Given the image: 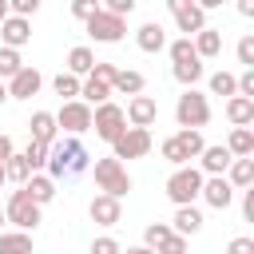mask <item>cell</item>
<instances>
[{
	"label": "cell",
	"mask_w": 254,
	"mask_h": 254,
	"mask_svg": "<svg viewBox=\"0 0 254 254\" xmlns=\"http://www.w3.org/2000/svg\"><path fill=\"white\" fill-rule=\"evenodd\" d=\"M87 147L79 139H64V143H52L48 151V179H64V175H83L87 171Z\"/></svg>",
	"instance_id": "cell-1"
},
{
	"label": "cell",
	"mask_w": 254,
	"mask_h": 254,
	"mask_svg": "<svg viewBox=\"0 0 254 254\" xmlns=\"http://www.w3.org/2000/svg\"><path fill=\"white\" fill-rule=\"evenodd\" d=\"M175 123H179V131H198V127H206V123H210V103H206V95L194 91V87H187V91L179 95V103H175Z\"/></svg>",
	"instance_id": "cell-2"
},
{
	"label": "cell",
	"mask_w": 254,
	"mask_h": 254,
	"mask_svg": "<svg viewBox=\"0 0 254 254\" xmlns=\"http://www.w3.org/2000/svg\"><path fill=\"white\" fill-rule=\"evenodd\" d=\"M95 187H99V194H107V198H123L127 190H131V175H127V167L119 163V159H95Z\"/></svg>",
	"instance_id": "cell-3"
},
{
	"label": "cell",
	"mask_w": 254,
	"mask_h": 254,
	"mask_svg": "<svg viewBox=\"0 0 254 254\" xmlns=\"http://www.w3.org/2000/svg\"><path fill=\"white\" fill-rule=\"evenodd\" d=\"M198 194H202V171L198 167H175V175L167 179V198L175 206H194Z\"/></svg>",
	"instance_id": "cell-4"
},
{
	"label": "cell",
	"mask_w": 254,
	"mask_h": 254,
	"mask_svg": "<svg viewBox=\"0 0 254 254\" xmlns=\"http://www.w3.org/2000/svg\"><path fill=\"white\" fill-rule=\"evenodd\" d=\"M115 64H99L95 60V67H91V75H83L79 79V95H83V103L91 107H99V103H111V79H115Z\"/></svg>",
	"instance_id": "cell-5"
},
{
	"label": "cell",
	"mask_w": 254,
	"mask_h": 254,
	"mask_svg": "<svg viewBox=\"0 0 254 254\" xmlns=\"http://www.w3.org/2000/svg\"><path fill=\"white\" fill-rule=\"evenodd\" d=\"M4 222H12L16 230L32 234V230L40 226V206H36L24 190H12V194H8V202H4Z\"/></svg>",
	"instance_id": "cell-6"
},
{
	"label": "cell",
	"mask_w": 254,
	"mask_h": 254,
	"mask_svg": "<svg viewBox=\"0 0 254 254\" xmlns=\"http://www.w3.org/2000/svg\"><path fill=\"white\" fill-rule=\"evenodd\" d=\"M91 131L103 139V143H115L123 131H127V119H123V107L119 103H99L91 111Z\"/></svg>",
	"instance_id": "cell-7"
},
{
	"label": "cell",
	"mask_w": 254,
	"mask_h": 254,
	"mask_svg": "<svg viewBox=\"0 0 254 254\" xmlns=\"http://www.w3.org/2000/svg\"><path fill=\"white\" fill-rule=\"evenodd\" d=\"M151 155V131H139V127H127L115 143H111V159H143Z\"/></svg>",
	"instance_id": "cell-8"
},
{
	"label": "cell",
	"mask_w": 254,
	"mask_h": 254,
	"mask_svg": "<svg viewBox=\"0 0 254 254\" xmlns=\"http://www.w3.org/2000/svg\"><path fill=\"white\" fill-rule=\"evenodd\" d=\"M56 127H64L71 139H75V135H83V131H91V107H87L83 99L64 103V107L56 111Z\"/></svg>",
	"instance_id": "cell-9"
},
{
	"label": "cell",
	"mask_w": 254,
	"mask_h": 254,
	"mask_svg": "<svg viewBox=\"0 0 254 254\" xmlns=\"http://www.w3.org/2000/svg\"><path fill=\"white\" fill-rule=\"evenodd\" d=\"M167 8H171V16H175V28L187 32V40L206 28V12H202L198 4H190V0H171Z\"/></svg>",
	"instance_id": "cell-10"
},
{
	"label": "cell",
	"mask_w": 254,
	"mask_h": 254,
	"mask_svg": "<svg viewBox=\"0 0 254 254\" xmlns=\"http://www.w3.org/2000/svg\"><path fill=\"white\" fill-rule=\"evenodd\" d=\"M123 32H127V24H123L119 16H107L103 8L87 20V36H91L95 44H119V40H123Z\"/></svg>",
	"instance_id": "cell-11"
},
{
	"label": "cell",
	"mask_w": 254,
	"mask_h": 254,
	"mask_svg": "<svg viewBox=\"0 0 254 254\" xmlns=\"http://www.w3.org/2000/svg\"><path fill=\"white\" fill-rule=\"evenodd\" d=\"M123 119H127V127L151 131V123L159 119V103H155L151 95H135V99L127 103V111H123Z\"/></svg>",
	"instance_id": "cell-12"
},
{
	"label": "cell",
	"mask_w": 254,
	"mask_h": 254,
	"mask_svg": "<svg viewBox=\"0 0 254 254\" xmlns=\"http://www.w3.org/2000/svg\"><path fill=\"white\" fill-rule=\"evenodd\" d=\"M4 87H8V99H32V95L44 87V75H40L36 67H28V64H24V67H20Z\"/></svg>",
	"instance_id": "cell-13"
},
{
	"label": "cell",
	"mask_w": 254,
	"mask_h": 254,
	"mask_svg": "<svg viewBox=\"0 0 254 254\" xmlns=\"http://www.w3.org/2000/svg\"><path fill=\"white\" fill-rule=\"evenodd\" d=\"M206 206H214V210H226L230 202H234V187L222 179V175H214V179H202V194H198Z\"/></svg>",
	"instance_id": "cell-14"
},
{
	"label": "cell",
	"mask_w": 254,
	"mask_h": 254,
	"mask_svg": "<svg viewBox=\"0 0 254 254\" xmlns=\"http://www.w3.org/2000/svg\"><path fill=\"white\" fill-rule=\"evenodd\" d=\"M0 48H12V52H20L28 40H32V24L28 20H20V16H8L4 24H0Z\"/></svg>",
	"instance_id": "cell-15"
},
{
	"label": "cell",
	"mask_w": 254,
	"mask_h": 254,
	"mask_svg": "<svg viewBox=\"0 0 254 254\" xmlns=\"http://www.w3.org/2000/svg\"><path fill=\"white\" fill-rule=\"evenodd\" d=\"M198 171H202V179H214V175H226V167L234 163L230 159V151L222 147V143H214V147H202V155H198Z\"/></svg>",
	"instance_id": "cell-16"
},
{
	"label": "cell",
	"mask_w": 254,
	"mask_h": 254,
	"mask_svg": "<svg viewBox=\"0 0 254 254\" xmlns=\"http://www.w3.org/2000/svg\"><path fill=\"white\" fill-rule=\"evenodd\" d=\"M87 214H91V222H95V226H115V222L123 218V206H119V198L95 194V198H91V206H87Z\"/></svg>",
	"instance_id": "cell-17"
},
{
	"label": "cell",
	"mask_w": 254,
	"mask_h": 254,
	"mask_svg": "<svg viewBox=\"0 0 254 254\" xmlns=\"http://www.w3.org/2000/svg\"><path fill=\"white\" fill-rule=\"evenodd\" d=\"M167 226H171L179 238H190V234H198V230H202V210H198V206H179V210H175V218H171Z\"/></svg>",
	"instance_id": "cell-18"
},
{
	"label": "cell",
	"mask_w": 254,
	"mask_h": 254,
	"mask_svg": "<svg viewBox=\"0 0 254 254\" xmlns=\"http://www.w3.org/2000/svg\"><path fill=\"white\" fill-rule=\"evenodd\" d=\"M190 44H194V56H198V60H214V56L222 52V32L206 24L198 36H190Z\"/></svg>",
	"instance_id": "cell-19"
},
{
	"label": "cell",
	"mask_w": 254,
	"mask_h": 254,
	"mask_svg": "<svg viewBox=\"0 0 254 254\" xmlns=\"http://www.w3.org/2000/svg\"><path fill=\"white\" fill-rule=\"evenodd\" d=\"M28 131H32V143L52 147L60 127H56V115H52V111H36V115H32V123H28Z\"/></svg>",
	"instance_id": "cell-20"
},
{
	"label": "cell",
	"mask_w": 254,
	"mask_h": 254,
	"mask_svg": "<svg viewBox=\"0 0 254 254\" xmlns=\"http://www.w3.org/2000/svg\"><path fill=\"white\" fill-rule=\"evenodd\" d=\"M20 190H24V194H28V198H32L36 206H48V202L56 198V183H52L48 175H32V179H28V183H24Z\"/></svg>",
	"instance_id": "cell-21"
},
{
	"label": "cell",
	"mask_w": 254,
	"mask_h": 254,
	"mask_svg": "<svg viewBox=\"0 0 254 254\" xmlns=\"http://www.w3.org/2000/svg\"><path fill=\"white\" fill-rule=\"evenodd\" d=\"M234 190H246V187H254V159H234L230 167H226V175H222Z\"/></svg>",
	"instance_id": "cell-22"
},
{
	"label": "cell",
	"mask_w": 254,
	"mask_h": 254,
	"mask_svg": "<svg viewBox=\"0 0 254 254\" xmlns=\"http://www.w3.org/2000/svg\"><path fill=\"white\" fill-rule=\"evenodd\" d=\"M143 83H147V79H143L139 71H131V67H119V71H115V79H111V91H119V95H131V99H135V95H143Z\"/></svg>",
	"instance_id": "cell-23"
},
{
	"label": "cell",
	"mask_w": 254,
	"mask_h": 254,
	"mask_svg": "<svg viewBox=\"0 0 254 254\" xmlns=\"http://www.w3.org/2000/svg\"><path fill=\"white\" fill-rule=\"evenodd\" d=\"M226 151H230V159H250L254 155V131L250 127H234L230 139H226Z\"/></svg>",
	"instance_id": "cell-24"
},
{
	"label": "cell",
	"mask_w": 254,
	"mask_h": 254,
	"mask_svg": "<svg viewBox=\"0 0 254 254\" xmlns=\"http://www.w3.org/2000/svg\"><path fill=\"white\" fill-rule=\"evenodd\" d=\"M91 67H95V52H91V48H83V44H79V48H71V52H67V75H75V79H79V75H91Z\"/></svg>",
	"instance_id": "cell-25"
},
{
	"label": "cell",
	"mask_w": 254,
	"mask_h": 254,
	"mask_svg": "<svg viewBox=\"0 0 254 254\" xmlns=\"http://www.w3.org/2000/svg\"><path fill=\"white\" fill-rule=\"evenodd\" d=\"M226 119H230L234 127H250V123H254V99H242V95L226 99Z\"/></svg>",
	"instance_id": "cell-26"
},
{
	"label": "cell",
	"mask_w": 254,
	"mask_h": 254,
	"mask_svg": "<svg viewBox=\"0 0 254 254\" xmlns=\"http://www.w3.org/2000/svg\"><path fill=\"white\" fill-rule=\"evenodd\" d=\"M135 44H139L143 52H163V48H167V32H163L159 24H143V28L135 32Z\"/></svg>",
	"instance_id": "cell-27"
},
{
	"label": "cell",
	"mask_w": 254,
	"mask_h": 254,
	"mask_svg": "<svg viewBox=\"0 0 254 254\" xmlns=\"http://www.w3.org/2000/svg\"><path fill=\"white\" fill-rule=\"evenodd\" d=\"M0 254H32V234H24V230H0Z\"/></svg>",
	"instance_id": "cell-28"
},
{
	"label": "cell",
	"mask_w": 254,
	"mask_h": 254,
	"mask_svg": "<svg viewBox=\"0 0 254 254\" xmlns=\"http://www.w3.org/2000/svg\"><path fill=\"white\" fill-rule=\"evenodd\" d=\"M32 179V171H28V163H24V155H16L12 151V159H4V183H28Z\"/></svg>",
	"instance_id": "cell-29"
},
{
	"label": "cell",
	"mask_w": 254,
	"mask_h": 254,
	"mask_svg": "<svg viewBox=\"0 0 254 254\" xmlns=\"http://www.w3.org/2000/svg\"><path fill=\"white\" fill-rule=\"evenodd\" d=\"M48 151H52V147H44V143H32V139H28V147H24L20 155H24V163H28V171H32V175H40V167H48Z\"/></svg>",
	"instance_id": "cell-30"
},
{
	"label": "cell",
	"mask_w": 254,
	"mask_h": 254,
	"mask_svg": "<svg viewBox=\"0 0 254 254\" xmlns=\"http://www.w3.org/2000/svg\"><path fill=\"white\" fill-rule=\"evenodd\" d=\"M171 71H175V79H179V83L194 87V83L202 79V71H206V67H202V60H190V64H175Z\"/></svg>",
	"instance_id": "cell-31"
},
{
	"label": "cell",
	"mask_w": 254,
	"mask_h": 254,
	"mask_svg": "<svg viewBox=\"0 0 254 254\" xmlns=\"http://www.w3.org/2000/svg\"><path fill=\"white\" fill-rule=\"evenodd\" d=\"M52 87H56V95H60L64 103L79 99V79H75V75H67V71H60V75L52 79Z\"/></svg>",
	"instance_id": "cell-32"
},
{
	"label": "cell",
	"mask_w": 254,
	"mask_h": 254,
	"mask_svg": "<svg viewBox=\"0 0 254 254\" xmlns=\"http://www.w3.org/2000/svg\"><path fill=\"white\" fill-rule=\"evenodd\" d=\"M210 91H214V95L234 99V95H238V79H234L230 71H214V75H210Z\"/></svg>",
	"instance_id": "cell-33"
},
{
	"label": "cell",
	"mask_w": 254,
	"mask_h": 254,
	"mask_svg": "<svg viewBox=\"0 0 254 254\" xmlns=\"http://www.w3.org/2000/svg\"><path fill=\"white\" fill-rule=\"evenodd\" d=\"M163 159H167V163H175V167H190V155L183 151V143H179L175 135H167V139H163Z\"/></svg>",
	"instance_id": "cell-34"
},
{
	"label": "cell",
	"mask_w": 254,
	"mask_h": 254,
	"mask_svg": "<svg viewBox=\"0 0 254 254\" xmlns=\"http://www.w3.org/2000/svg\"><path fill=\"white\" fill-rule=\"evenodd\" d=\"M20 67H24L20 52H12V48H0V83H4V79H12Z\"/></svg>",
	"instance_id": "cell-35"
},
{
	"label": "cell",
	"mask_w": 254,
	"mask_h": 254,
	"mask_svg": "<svg viewBox=\"0 0 254 254\" xmlns=\"http://www.w3.org/2000/svg\"><path fill=\"white\" fill-rule=\"evenodd\" d=\"M167 52H171V64H190V60H198V56H194V44H190L187 36H179Z\"/></svg>",
	"instance_id": "cell-36"
},
{
	"label": "cell",
	"mask_w": 254,
	"mask_h": 254,
	"mask_svg": "<svg viewBox=\"0 0 254 254\" xmlns=\"http://www.w3.org/2000/svg\"><path fill=\"white\" fill-rule=\"evenodd\" d=\"M8 12H12V16H20V20H28V16H36V12H40V0H12V4H8Z\"/></svg>",
	"instance_id": "cell-37"
},
{
	"label": "cell",
	"mask_w": 254,
	"mask_h": 254,
	"mask_svg": "<svg viewBox=\"0 0 254 254\" xmlns=\"http://www.w3.org/2000/svg\"><path fill=\"white\" fill-rule=\"evenodd\" d=\"M238 64H246V71H254V36L238 40Z\"/></svg>",
	"instance_id": "cell-38"
},
{
	"label": "cell",
	"mask_w": 254,
	"mask_h": 254,
	"mask_svg": "<svg viewBox=\"0 0 254 254\" xmlns=\"http://www.w3.org/2000/svg\"><path fill=\"white\" fill-rule=\"evenodd\" d=\"M103 12L123 20V16H131V12H135V0H107V4H103Z\"/></svg>",
	"instance_id": "cell-39"
},
{
	"label": "cell",
	"mask_w": 254,
	"mask_h": 254,
	"mask_svg": "<svg viewBox=\"0 0 254 254\" xmlns=\"http://www.w3.org/2000/svg\"><path fill=\"white\" fill-rule=\"evenodd\" d=\"M95 12H99V4H95V0H75V4H71V16H75V20H83V24H87Z\"/></svg>",
	"instance_id": "cell-40"
},
{
	"label": "cell",
	"mask_w": 254,
	"mask_h": 254,
	"mask_svg": "<svg viewBox=\"0 0 254 254\" xmlns=\"http://www.w3.org/2000/svg\"><path fill=\"white\" fill-rule=\"evenodd\" d=\"M238 79V95L242 99H254V71H242V75H234Z\"/></svg>",
	"instance_id": "cell-41"
},
{
	"label": "cell",
	"mask_w": 254,
	"mask_h": 254,
	"mask_svg": "<svg viewBox=\"0 0 254 254\" xmlns=\"http://www.w3.org/2000/svg\"><path fill=\"white\" fill-rule=\"evenodd\" d=\"M226 254H254V238H230V246H226Z\"/></svg>",
	"instance_id": "cell-42"
},
{
	"label": "cell",
	"mask_w": 254,
	"mask_h": 254,
	"mask_svg": "<svg viewBox=\"0 0 254 254\" xmlns=\"http://www.w3.org/2000/svg\"><path fill=\"white\" fill-rule=\"evenodd\" d=\"M91 254H119V242L103 234V238H95V242H91Z\"/></svg>",
	"instance_id": "cell-43"
},
{
	"label": "cell",
	"mask_w": 254,
	"mask_h": 254,
	"mask_svg": "<svg viewBox=\"0 0 254 254\" xmlns=\"http://www.w3.org/2000/svg\"><path fill=\"white\" fill-rule=\"evenodd\" d=\"M242 218H246V222H254V187H246V190H242Z\"/></svg>",
	"instance_id": "cell-44"
},
{
	"label": "cell",
	"mask_w": 254,
	"mask_h": 254,
	"mask_svg": "<svg viewBox=\"0 0 254 254\" xmlns=\"http://www.w3.org/2000/svg\"><path fill=\"white\" fill-rule=\"evenodd\" d=\"M4 159H12V139H8V135H0V163H4Z\"/></svg>",
	"instance_id": "cell-45"
},
{
	"label": "cell",
	"mask_w": 254,
	"mask_h": 254,
	"mask_svg": "<svg viewBox=\"0 0 254 254\" xmlns=\"http://www.w3.org/2000/svg\"><path fill=\"white\" fill-rule=\"evenodd\" d=\"M238 12L242 16H254V0H238Z\"/></svg>",
	"instance_id": "cell-46"
},
{
	"label": "cell",
	"mask_w": 254,
	"mask_h": 254,
	"mask_svg": "<svg viewBox=\"0 0 254 254\" xmlns=\"http://www.w3.org/2000/svg\"><path fill=\"white\" fill-rule=\"evenodd\" d=\"M119 254H155V250H147V246L139 242V246H127V250H119Z\"/></svg>",
	"instance_id": "cell-47"
},
{
	"label": "cell",
	"mask_w": 254,
	"mask_h": 254,
	"mask_svg": "<svg viewBox=\"0 0 254 254\" xmlns=\"http://www.w3.org/2000/svg\"><path fill=\"white\" fill-rule=\"evenodd\" d=\"M8 16H12V12H8V0H0V24H4Z\"/></svg>",
	"instance_id": "cell-48"
},
{
	"label": "cell",
	"mask_w": 254,
	"mask_h": 254,
	"mask_svg": "<svg viewBox=\"0 0 254 254\" xmlns=\"http://www.w3.org/2000/svg\"><path fill=\"white\" fill-rule=\"evenodd\" d=\"M0 103H8V87L4 83H0Z\"/></svg>",
	"instance_id": "cell-49"
},
{
	"label": "cell",
	"mask_w": 254,
	"mask_h": 254,
	"mask_svg": "<svg viewBox=\"0 0 254 254\" xmlns=\"http://www.w3.org/2000/svg\"><path fill=\"white\" fill-rule=\"evenodd\" d=\"M0 187H4V163H0Z\"/></svg>",
	"instance_id": "cell-50"
},
{
	"label": "cell",
	"mask_w": 254,
	"mask_h": 254,
	"mask_svg": "<svg viewBox=\"0 0 254 254\" xmlns=\"http://www.w3.org/2000/svg\"><path fill=\"white\" fill-rule=\"evenodd\" d=\"M0 226H4V206H0Z\"/></svg>",
	"instance_id": "cell-51"
}]
</instances>
